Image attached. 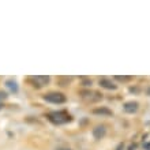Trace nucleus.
<instances>
[{"mask_svg":"<svg viewBox=\"0 0 150 150\" xmlns=\"http://www.w3.org/2000/svg\"><path fill=\"white\" fill-rule=\"evenodd\" d=\"M48 119L51 120L53 124H57V126H60V124H64V123H67L71 120V117H70V115L67 113V112L64 111H56V112H52V113L48 115Z\"/></svg>","mask_w":150,"mask_h":150,"instance_id":"f257e3e1","label":"nucleus"},{"mask_svg":"<svg viewBox=\"0 0 150 150\" xmlns=\"http://www.w3.org/2000/svg\"><path fill=\"white\" fill-rule=\"evenodd\" d=\"M44 100L51 104H63L66 103V96L63 93H59V91H52V93H48L44 96Z\"/></svg>","mask_w":150,"mask_h":150,"instance_id":"f03ea898","label":"nucleus"},{"mask_svg":"<svg viewBox=\"0 0 150 150\" xmlns=\"http://www.w3.org/2000/svg\"><path fill=\"white\" fill-rule=\"evenodd\" d=\"M32 82H33V85H34L36 87L47 86L48 83H49V76H33Z\"/></svg>","mask_w":150,"mask_h":150,"instance_id":"7ed1b4c3","label":"nucleus"},{"mask_svg":"<svg viewBox=\"0 0 150 150\" xmlns=\"http://www.w3.org/2000/svg\"><path fill=\"white\" fill-rule=\"evenodd\" d=\"M100 86L104 87V89H109V90H116V89H117V86L112 82L111 79H107V78L100 79Z\"/></svg>","mask_w":150,"mask_h":150,"instance_id":"20e7f679","label":"nucleus"},{"mask_svg":"<svg viewBox=\"0 0 150 150\" xmlns=\"http://www.w3.org/2000/svg\"><path fill=\"white\" fill-rule=\"evenodd\" d=\"M138 103L137 101H131V103H126L124 104V111L127 112V113H135V112L138 111Z\"/></svg>","mask_w":150,"mask_h":150,"instance_id":"39448f33","label":"nucleus"},{"mask_svg":"<svg viewBox=\"0 0 150 150\" xmlns=\"http://www.w3.org/2000/svg\"><path fill=\"white\" fill-rule=\"evenodd\" d=\"M105 134H107V128H105V126H97L94 130H93V135H94V138H97V139L103 138Z\"/></svg>","mask_w":150,"mask_h":150,"instance_id":"423d86ee","label":"nucleus"},{"mask_svg":"<svg viewBox=\"0 0 150 150\" xmlns=\"http://www.w3.org/2000/svg\"><path fill=\"white\" fill-rule=\"evenodd\" d=\"M93 113L98 116H111L112 112L108 108H98V109H93Z\"/></svg>","mask_w":150,"mask_h":150,"instance_id":"0eeeda50","label":"nucleus"},{"mask_svg":"<svg viewBox=\"0 0 150 150\" xmlns=\"http://www.w3.org/2000/svg\"><path fill=\"white\" fill-rule=\"evenodd\" d=\"M7 86L10 87V89H12V91H16V85H15V82H14V81H8Z\"/></svg>","mask_w":150,"mask_h":150,"instance_id":"6e6552de","label":"nucleus"},{"mask_svg":"<svg viewBox=\"0 0 150 150\" xmlns=\"http://www.w3.org/2000/svg\"><path fill=\"white\" fill-rule=\"evenodd\" d=\"M6 97H7V94H6L4 91H0V107H1V101H3Z\"/></svg>","mask_w":150,"mask_h":150,"instance_id":"1a4fd4ad","label":"nucleus"},{"mask_svg":"<svg viewBox=\"0 0 150 150\" xmlns=\"http://www.w3.org/2000/svg\"><path fill=\"white\" fill-rule=\"evenodd\" d=\"M116 79H119V81H130L131 76H116Z\"/></svg>","mask_w":150,"mask_h":150,"instance_id":"9d476101","label":"nucleus"},{"mask_svg":"<svg viewBox=\"0 0 150 150\" xmlns=\"http://www.w3.org/2000/svg\"><path fill=\"white\" fill-rule=\"evenodd\" d=\"M59 150H70V149H59Z\"/></svg>","mask_w":150,"mask_h":150,"instance_id":"9b49d317","label":"nucleus"}]
</instances>
